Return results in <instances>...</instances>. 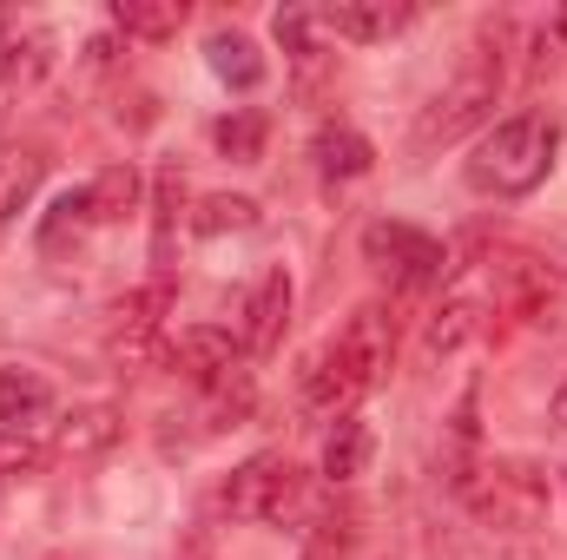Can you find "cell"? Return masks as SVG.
Instances as JSON below:
<instances>
[{
  "label": "cell",
  "mask_w": 567,
  "mask_h": 560,
  "mask_svg": "<svg viewBox=\"0 0 567 560\" xmlns=\"http://www.w3.org/2000/svg\"><path fill=\"white\" fill-rule=\"evenodd\" d=\"M390 356H396V317L390 303H357L350 323L303 363L297 376V396L310 416H357V403L390 376Z\"/></svg>",
  "instance_id": "1"
},
{
  "label": "cell",
  "mask_w": 567,
  "mask_h": 560,
  "mask_svg": "<svg viewBox=\"0 0 567 560\" xmlns=\"http://www.w3.org/2000/svg\"><path fill=\"white\" fill-rule=\"evenodd\" d=\"M555 152H561V126L548 113H508L475 139L462 178H468L475 198H528V191L548 185Z\"/></svg>",
  "instance_id": "2"
},
{
  "label": "cell",
  "mask_w": 567,
  "mask_h": 560,
  "mask_svg": "<svg viewBox=\"0 0 567 560\" xmlns=\"http://www.w3.org/2000/svg\"><path fill=\"white\" fill-rule=\"evenodd\" d=\"M502 27H488L468 53H462V66H455V80L429 100L423 113H416V133H410V152L429 158V152H442V145L468 139V133H482L488 120H495V100H502V73H508V53H502Z\"/></svg>",
  "instance_id": "3"
},
{
  "label": "cell",
  "mask_w": 567,
  "mask_h": 560,
  "mask_svg": "<svg viewBox=\"0 0 567 560\" xmlns=\"http://www.w3.org/2000/svg\"><path fill=\"white\" fill-rule=\"evenodd\" d=\"M218 515H231V521H258V528L310 535V528L330 515V501L317 495V481H310L297 462H284V455H251V462H238V468L225 475V488H218Z\"/></svg>",
  "instance_id": "4"
},
{
  "label": "cell",
  "mask_w": 567,
  "mask_h": 560,
  "mask_svg": "<svg viewBox=\"0 0 567 560\" xmlns=\"http://www.w3.org/2000/svg\"><path fill=\"white\" fill-rule=\"evenodd\" d=\"M482 528L495 535H535L548 521V501H555V475L528 455H482V468L468 475V488L455 495Z\"/></svg>",
  "instance_id": "5"
},
{
  "label": "cell",
  "mask_w": 567,
  "mask_h": 560,
  "mask_svg": "<svg viewBox=\"0 0 567 560\" xmlns=\"http://www.w3.org/2000/svg\"><path fill=\"white\" fill-rule=\"evenodd\" d=\"M363 258H370V271H383L396 290H429V283H442V271H449L442 238H429L423 225H403V218L363 225Z\"/></svg>",
  "instance_id": "6"
},
{
  "label": "cell",
  "mask_w": 567,
  "mask_h": 560,
  "mask_svg": "<svg viewBox=\"0 0 567 560\" xmlns=\"http://www.w3.org/2000/svg\"><path fill=\"white\" fill-rule=\"evenodd\" d=\"M165 363L205 396V390L245 376V343H238V330H212V323H198V330H178V336L165 343Z\"/></svg>",
  "instance_id": "7"
},
{
  "label": "cell",
  "mask_w": 567,
  "mask_h": 560,
  "mask_svg": "<svg viewBox=\"0 0 567 560\" xmlns=\"http://www.w3.org/2000/svg\"><path fill=\"white\" fill-rule=\"evenodd\" d=\"M271 40L284 46V60L297 66V93L310 100L317 93V80L330 73V20H323V7H310V0H290L271 13Z\"/></svg>",
  "instance_id": "8"
},
{
  "label": "cell",
  "mask_w": 567,
  "mask_h": 560,
  "mask_svg": "<svg viewBox=\"0 0 567 560\" xmlns=\"http://www.w3.org/2000/svg\"><path fill=\"white\" fill-rule=\"evenodd\" d=\"M165 310H172V278H152L140 290H126L113 303V356L120 363H145L152 350H165Z\"/></svg>",
  "instance_id": "9"
},
{
  "label": "cell",
  "mask_w": 567,
  "mask_h": 560,
  "mask_svg": "<svg viewBox=\"0 0 567 560\" xmlns=\"http://www.w3.org/2000/svg\"><path fill=\"white\" fill-rule=\"evenodd\" d=\"M60 66V33L40 20L0 13V93H33Z\"/></svg>",
  "instance_id": "10"
},
{
  "label": "cell",
  "mask_w": 567,
  "mask_h": 560,
  "mask_svg": "<svg viewBox=\"0 0 567 560\" xmlns=\"http://www.w3.org/2000/svg\"><path fill=\"white\" fill-rule=\"evenodd\" d=\"M482 323H488V303H482V290H449V297H442V303L423 317L416 356H423V363H449V356H462V350L482 336Z\"/></svg>",
  "instance_id": "11"
},
{
  "label": "cell",
  "mask_w": 567,
  "mask_h": 560,
  "mask_svg": "<svg viewBox=\"0 0 567 560\" xmlns=\"http://www.w3.org/2000/svg\"><path fill=\"white\" fill-rule=\"evenodd\" d=\"M323 20H330V40L383 46V40H396L416 20V7L410 0H323Z\"/></svg>",
  "instance_id": "12"
},
{
  "label": "cell",
  "mask_w": 567,
  "mask_h": 560,
  "mask_svg": "<svg viewBox=\"0 0 567 560\" xmlns=\"http://www.w3.org/2000/svg\"><path fill=\"white\" fill-rule=\"evenodd\" d=\"M284 323H290V271H265L251 283L245 310H238V343L245 356H271L284 343Z\"/></svg>",
  "instance_id": "13"
},
{
  "label": "cell",
  "mask_w": 567,
  "mask_h": 560,
  "mask_svg": "<svg viewBox=\"0 0 567 560\" xmlns=\"http://www.w3.org/2000/svg\"><path fill=\"white\" fill-rule=\"evenodd\" d=\"M178 225H192L185 218V172L178 165H158L152 172V278H172Z\"/></svg>",
  "instance_id": "14"
},
{
  "label": "cell",
  "mask_w": 567,
  "mask_h": 560,
  "mask_svg": "<svg viewBox=\"0 0 567 560\" xmlns=\"http://www.w3.org/2000/svg\"><path fill=\"white\" fill-rule=\"evenodd\" d=\"M205 66H212V80L231 86V93H258L265 73H271V60L258 53V40L238 33V27H218V33L205 40Z\"/></svg>",
  "instance_id": "15"
},
{
  "label": "cell",
  "mask_w": 567,
  "mask_h": 560,
  "mask_svg": "<svg viewBox=\"0 0 567 560\" xmlns=\"http://www.w3.org/2000/svg\"><path fill=\"white\" fill-rule=\"evenodd\" d=\"M53 409H60V396H53V383L40 370H27V363L0 370V428H27L33 435Z\"/></svg>",
  "instance_id": "16"
},
{
  "label": "cell",
  "mask_w": 567,
  "mask_h": 560,
  "mask_svg": "<svg viewBox=\"0 0 567 560\" xmlns=\"http://www.w3.org/2000/svg\"><path fill=\"white\" fill-rule=\"evenodd\" d=\"M370 455H377L370 422L363 416H337L330 422V435H323V462H317V475H323L330 488H350L357 475H370Z\"/></svg>",
  "instance_id": "17"
},
{
  "label": "cell",
  "mask_w": 567,
  "mask_h": 560,
  "mask_svg": "<svg viewBox=\"0 0 567 560\" xmlns=\"http://www.w3.org/2000/svg\"><path fill=\"white\" fill-rule=\"evenodd\" d=\"M40 178H47V158H40L33 145H20V139L0 133V225H13V218L33 205Z\"/></svg>",
  "instance_id": "18"
},
{
  "label": "cell",
  "mask_w": 567,
  "mask_h": 560,
  "mask_svg": "<svg viewBox=\"0 0 567 560\" xmlns=\"http://www.w3.org/2000/svg\"><path fill=\"white\" fill-rule=\"evenodd\" d=\"M93 231H100V218H93L86 185H80V191H60V198H53V211L40 218V251H47V258H66V251H80Z\"/></svg>",
  "instance_id": "19"
},
{
  "label": "cell",
  "mask_w": 567,
  "mask_h": 560,
  "mask_svg": "<svg viewBox=\"0 0 567 560\" xmlns=\"http://www.w3.org/2000/svg\"><path fill=\"white\" fill-rule=\"evenodd\" d=\"M310 158H317V172H323V178L350 185V178H363V172L377 165V145L363 139L357 126H317V139H310Z\"/></svg>",
  "instance_id": "20"
},
{
  "label": "cell",
  "mask_w": 567,
  "mask_h": 560,
  "mask_svg": "<svg viewBox=\"0 0 567 560\" xmlns=\"http://www.w3.org/2000/svg\"><path fill=\"white\" fill-rule=\"evenodd\" d=\"M86 198H93V218H100V225H126L145 198L140 165H133V158H126V165H106V172L86 185Z\"/></svg>",
  "instance_id": "21"
},
{
  "label": "cell",
  "mask_w": 567,
  "mask_h": 560,
  "mask_svg": "<svg viewBox=\"0 0 567 560\" xmlns=\"http://www.w3.org/2000/svg\"><path fill=\"white\" fill-rule=\"evenodd\" d=\"M120 435H126V416L113 403H86V409H73V416L60 422V455H100Z\"/></svg>",
  "instance_id": "22"
},
{
  "label": "cell",
  "mask_w": 567,
  "mask_h": 560,
  "mask_svg": "<svg viewBox=\"0 0 567 560\" xmlns=\"http://www.w3.org/2000/svg\"><path fill=\"white\" fill-rule=\"evenodd\" d=\"M185 27V0H113V33L126 40H172Z\"/></svg>",
  "instance_id": "23"
},
{
  "label": "cell",
  "mask_w": 567,
  "mask_h": 560,
  "mask_svg": "<svg viewBox=\"0 0 567 560\" xmlns=\"http://www.w3.org/2000/svg\"><path fill=\"white\" fill-rule=\"evenodd\" d=\"M212 145H218L231 165H258L265 145H271V120H265L258 106H238V113H225V120L212 126Z\"/></svg>",
  "instance_id": "24"
},
{
  "label": "cell",
  "mask_w": 567,
  "mask_h": 560,
  "mask_svg": "<svg viewBox=\"0 0 567 560\" xmlns=\"http://www.w3.org/2000/svg\"><path fill=\"white\" fill-rule=\"evenodd\" d=\"M251 225H258V198H245V191H212L192 211L198 238H225V231H251Z\"/></svg>",
  "instance_id": "25"
},
{
  "label": "cell",
  "mask_w": 567,
  "mask_h": 560,
  "mask_svg": "<svg viewBox=\"0 0 567 560\" xmlns=\"http://www.w3.org/2000/svg\"><path fill=\"white\" fill-rule=\"evenodd\" d=\"M53 462V448L27 428H0V481H20V475H40Z\"/></svg>",
  "instance_id": "26"
},
{
  "label": "cell",
  "mask_w": 567,
  "mask_h": 560,
  "mask_svg": "<svg viewBox=\"0 0 567 560\" xmlns=\"http://www.w3.org/2000/svg\"><path fill=\"white\" fill-rule=\"evenodd\" d=\"M113 53H120V40L100 33V40H86V60H80V66H86V73H113Z\"/></svg>",
  "instance_id": "27"
},
{
  "label": "cell",
  "mask_w": 567,
  "mask_h": 560,
  "mask_svg": "<svg viewBox=\"0 0 567 560\" xmlns=\"http://www.w3.org/2000/svg\"><path fill=\"white\" fill-rule=\"evenodd\" d=\"M548 422H555V428H561V435H567V383H561V390H555V403H548Z\"/></svg>",
  "instance_id": "28"
},
{
  "label": "cell",
  "mask_w": 567,
  "mask_h": 560,
  "mask_svg": "<svg viewBox=\"0 0 567 560\" xmlns=\"http://www.w3.org/2000/svg\"><path fill=\"white\" fill-rule=\"evenodd\" d=\"M542 33H548V40L561 46V40H567V7H561V13H555V20H548V27H542Z\"/></svg>",
  "instance_id": "29"
}]
</instances>
